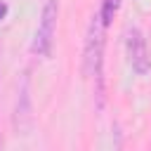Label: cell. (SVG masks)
Masks as SVG:
<instances>
[{
	"label": "cell",
	"instance_id": "6da1fadb",
	"mask_svg": "<svg viewBox=\"0 0 151 151\" xmlns=\"http://www.w3.org/2000/svg\"><path fill=\"white\" fill-rule=\"evenodd\" d=\"M101 54H104V24L99 14L92 17L87 38H85V76L97 80V97H99V109H101V97H104V85H101Z\"/></svg>",
	"mask_w": 151,
	"mask_h": 151
},
{
	"label": "cell",
	"instance_id": "7a4b0ae2",
	"mask_svg": "<svg viewBox=\"0 0 151 151\" xmlns=\"http://www.w3.org/2000/svg\"><path fill=\"white\" fill-rule=\"evenodd\" d=\"M54 28H57V0H50L42 9L40 17V26L35 31V40H33V52L38 57H47L52 50V38H54Z\"/></svg>",
	"mask_w": 151,
	"mask_h": 151
},
{
	"label": "cell",
	"instance_id": "3957f363",
	"mask_svg": "<svg viewBox=\"0 0 151 151\" xmlns=\"http://www.w3.org/2000/svg\"><path fill=\"white\" fill-rule=\"evenodd\" d=\"M127 59H130L132 68H134L139 76L149 73V68H151L149 50H146V42H144L142 33H139L137 28H130V31H127Z\"/></svg>",
	"mask_w": 151,
	"mask_h": 151
},
{
	"label": "cell",
	"instance_id": "277c9868",
	"mask_svg": "<svg viewBox=\"0 0 151 151\" xmlns=\"http://www.w3.org/2000/svg\"><path fill=\"white\" fill-rule=\"evenodd\" d=\"M118 7H120V0H104V2H101V12H99V19H101L104 28L111 24V19H113V14L118 12Z\"/></svg>",
	"mask_w": 151,
	"mask_h": 151
},
{
	"label": "cell",
	"instance_id": "5b68a950",
	"mask_svg": "<svg viewBox=\"0 0 151 151\" xmlns=\"http://www.w3.org/2000/svg\"><path fill=\"white\" fill-rule=\"evenodd\" d=\"M5 14H7V5L0 2V19H5Z\"/></svg>",
	"mask_w": 151,
	"mask_h": 151
}]
</instances>
